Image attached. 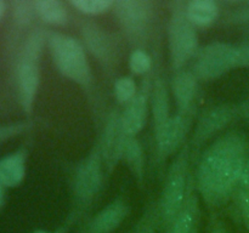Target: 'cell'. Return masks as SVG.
Segmentation results:
<instances>
[{
    "label": "cell",
    "instance_id": "cell-1",
    "mask_svg": "<svg viewBox=\"0 0 249 233\" xmlns=\"http://www.w3.org/2000/svg\"><path fill=\"white\" fill-rule=\"evenodd\" d=\"M248 141L240 133H225L206 148L197 167V187L206 203L218 206L237 191Z\"/></svg>",
    "mask_w": 249,
    "mask_h": 233
},
{
    "label": "cell",
    "instance_id": "cell-2",
    "mask_svg": "<svg viewBox=\"0 0 249 233\" xmlns=\"http://www.w3.org/2000/svg\"><path fill=\"white\" fill-rule=\"evenodd\" d=\"M190 146L184 145L175 157L165 176L162 197L158 204V220L163 232L170 226L184 208L191 177L189 175Z\"/></svg>",
    "mask_w": 249,
    "mask_h": 233
},
{
    "label": "cell",
    "instance_id": "cell-3",
    "mask_svg": "<svg viewBox=\"0 0 249 233\" xmlns=\"http://www.w3.org/2000/svg\"><path fill=\"white\" fill-rule=\"evenodd\" d=\"M48 45L56 68L61 74L84 87L91 85V68L84 46L79 40L63 33L50 32Z\"/></svg>",
    "mask_w": 249,
    "mask_h": 233
},
{
    "label": "cell",
    "instance_id": "cell-4",
    "mask_svg": "<svg viewBox=\"0 0 249 233\" xmlns=\"http://www.w3.org/2000/svg\"><path fill=\"white\" fill-rule=\"evenodd\" d=\"M185 6L182 2L174 4L167 27L170 65L177 72L194 60L199 50L196 27L187 18Z\"/></svg>",
    "mask_w": 249,
    "mask_h": 233
},
{
    "label": "cell",
    "instance_id": "cell-5",
    "mask_svg": "<svg viewBox=\"0 0 249 233\" xmlns=\"http://www.w3.org/2000/svg\"><path fill=\"white\" fill-rule=\"evenodd\" d=\"M238 67H241L238 45L215 41L199 48L194 57L191 72L198 80L208 82Z\"/></svg>",
    "mask_w": 249,
    "mask_h": 233
},
{
    "label": "cell",
    "instance_id": "cell-6",
    "mask_svg": "<svg viewBox=\"0 0 249 233\" xmlns=\"http://www.w3.org/2000/svg\"><path fill=\"white\" fill-rule=\"evenodd\" d=\"M101 152L99 145L95 146L91 152L77 165L73 176V196L75 205L79 209H85L92 203L100 192L104 181Z\"/></svg>",
    "mask_w": 249,
    "mask_h": 233
},
{
    "label": "cell",
    "instance_id": "cell-7",
    "mask_svg": "<svg viewBox=\"0 0 249 233\" xmlns=\"http://www.w3.org/2000/svg\"><path fill=\"white\" fill-rule=\"evenodd\" d=\"M113 11L122 28L134 41L146 38L153 18V4L147 0H118Z\"/></svg>",
    "mask_w": 249,
    "mask_h": 233
},
{
    "label": "cell",
    "instance_id": "cell-8",
    "mask_svg": "<svg viewBox=\"0 0 249 233\" xmlns=\"http://www.w3.org/2000/svg\"><path fill=\"white\" fill-rule=\"evenodd\" d=\"M126 138L128 135L124 131L122 124V113L116 109L107 116L101 140L97 143L107 174H111L119 160L123 159Z\"/></svg>",
    "mask_w": 249,
    "mask_h": 233
},
{
    "label": "cell",
    "instance_id": "cell-9",
    "mask_svg": "<svg viewBox=\"0 0 249 233\" xmlns=\"http://www.w3.org/2000/svg\"><path fill=\"white\" fill-rule=\"evenodd\" d=\"M237 116H240V112L238 106L235 104L221 103L207 108L201 114L196 124L192 136V146H202V143L206 142L208 138L226 128Z\"/></svg>",
    "mask_w": 249,
    "mask_h": 233
},
{
    "label": "cell",
    "instance_id": "cell-10",
    "mask_svg": "<svg viewBox=\"0 0 249 233\" xmlns=\"http://www.w3.org/2000/svg\"><path fill=\"white\" fill-rule=\"evenodd\" d=\"M192 113L194 112L177 113L175 116H172L165 125L155 133L158 162H164L169 155L177 152L178 148L181 147L190 130Z\"/></svg>",
    "mask_w": 249,
    "mask_h": 233
},
{
    "label": "cell",
    "instance_id": "cell-11",
    "mask_svg": "<svg viewBox=\"0 0 249 233\" xmlns=\"http://www.w3.org/2000/svg\"><path fill=\"white\" fill-rule=\"evenodd\" d=\"M80 33L87 49L100 61V63L105 67H113L118 58V46L113 36L91 21L83 22Z\"/></svg>",
    "mask_w": 249,
    "mask_h": 233
},
{
    "label": "cell",
    "instance_id": "cell-12",
    "mask_svg": "<svg viewBox=\"0 0 249 233\" xmlns=\"http://www.w3.org/2000/svg\"><path fill=\"white\" fill-rule=\"evenodd\" d=\"M151 90L152 83L150 78H146L142 80L140 90H138L134 99L125 104V108L122 112V124L128 136L135 137L145 126L148 116Z\"/></svg>",
    "mask_w": 249,
    "mask_h": 233
},
{
    "label": "cell",
    "instance_id": "cell-13",
    "mask_svg": "<svg viewBox=\"0 0 249 233\" xmlns=\"http://www.w3.org/2000/svg\"><path fill=\"white\" fill-rule=\"evenodd\" d=\"M39 82H40L39 63L17 61L16 83L18 99L22 108L28 114L33 109L36 92H38Z\"/></svg>",
    "mask_w": 249,
    "mask_h": 233
},
{
    "label": "cell",
    "instance_id": "cell-14",
    "mask_svg": "<svg viewBox=\"0 0 249 233\" xmlns=\"http://www.w3.org/2000/svg\"><path fill=\"white\" fill-rule=\"evenodd\" d=\"M130 208L122 199H116L99 211L84 227L82 233H112L129 216Z\"/></svg>",
    "mask_w": 249,
    "mask_h": 233
},
{
    "label": "cell",
    "instance_id": "cell-15",
    "mask_svg": "<svg viewBox=\"0 0 249 233\" xmlns=\"http://www.w3.org/2000/svg\"><path fill=\"white\" fill-rule=\"evenodd\" d=\"M173 95L178 106V113L194 112V102L198 90V79L191 70H179L172 83Z\"/></svg>",
    "mask_w": 249,
    "mask_h": 233
},
{
    "label": "cell",
    "instance_id": "cell-16",
    "mask_svg": "<svg viewBox=\"0 0 249 233\" xmlns=\"http://www.w3.org/2000/svg\"><path fill=\"white\" fill-rule=\"evenodd\" d=\"M150 104L152 107L153 133H157L170 119L169 92L162 78H156L152 83Z\"/></svg>",
    "mask_w": 249,
    "mask_h": 233
},
{
    "label": "cell",
    "instance_id": "cell-17",
    "mask_svg": "<svg viewBox=\"0 0 249 233\" xmlns=\"http://www.w3.org/2000/svg\"><path fill=\"white\" fill-rule=\"evenodd\" d=\"M26 150H19L0 159V184L16 187L26 176Z\"/></svg>",
    "mask_w": 249,
    "mask_h": 233
},
{
    "label": "cell",
    "instance_id": "cell-18",
    "mask_svg": "<svg viewBox=\"0 0 249 233\" xmlns=\"http://www.w3.org/2000/svg\"><path fill=\"white\" fill-rule=\"evenodd\" d=\"M187 18L195 27H208L218 19L220 9L213 0H191L185 6Z\"/></svg>",
    "mask_w": 249,
    "mask_h": 233
},
{
    "label": "cell",
    "instance_id": "cell-19",
    "mask_svg": "<svg viewBox=\"0 0 249 233\" xmlns=\"http://www.w3.org/2000/svg\"><path fill=\"white\" fill-rule=\"evenodd\" d=\"M197 216H198V201H197V196L192 191L191 179L184 208L167 233H192L195 226L197 225Z\"/></svg>",
    "mask_w": 249,
    "mask_h": 233
},
{
    "label": "cell",
    "instance_id": "cell-20",
    "mask_svg": "<svg viewBox=\"0 0 249 233\" xmlns=\"http://www.w3.org/2000/svg\"><path fill=\"white\" fill-rule=\"evenodd\" d=\"M49 34H50V32L44 28L33 29L24 39L17 61L39 63L44 48L48 44Z\"/></svg>",
    "mask_w": 249,
    "mask_h": 233
},
{
    "label": "cell",
    "instance_id": "cell-21",
    "mask_svg": "<svg viewBox=\"0 0 249 233\" xmlns=\"http://www.w3.org/2000/svg\"><path fill=\"white\" fill-rule=\"evenodd\" d=\"M123 159L133 172L138 183L142 184L145 177V155H143L142 146L136 137L128 136L124 146Z\"/></svg>",
    "mask_w": 249,
    "mask_h": 233
},
{
    "label": "cell",
    "instance_id": "cell-22",
    "mask_svg": "<svg viewBox=\"0 0 249 233\" xmlns=\"http://www.w3.org/2000/svg\"><path fill=\"white\" fill-rule=\"evenodd\" d=\"M36 14L41 21L53 26H63L68 21L67 9L58 0H38Z\"/></svg>",
    "mask_w": 249,
    "mask_h": 233
},
{
    "label": "cell",
    "instance_id": "cell-23",
    "mask_svg": "<svg viewBox=\"0 0 249 233\" xmlns=\"http://www.w3.org/2000/svg\"><path fill=\"white\" fill-rule=\"evenodd\" d=\"M36 14V1L17 0L12 2V18L15 23L21 27L31 24Z\"/></svg>",
    "mask_w": 249,
    "mask_h": 233
},
{
    "label": "cell",
    "instance_id": "cell-24",
    "mask_svg": "<svg viewBox=\"0 0 249 233\" xmlns=\"http://www.w3.org/2000/svg\"><path fill=\"white\" fill-rule=\"evenodd\" d=\"M73 7L85 15H101L113 9L114 1L112 0H71Z\"/></svg>",
    "mask_w": 249,
    "mask_h": 233
},
{
    "label": "cell",
    "instance_id": "cell-25",
    "mask_svg": "<svg viewBox=\"0 0 249 233\" xmlns=\"http://www.w3.org/2000/svg\"><path fill=\"white\" fill-rule=\"evenodd\" d=\"M138 86L133 78L122 77L114 83V96L121 104H126L134 99Z\"/></svg>",
    "mask_w": 249,
    "mask_h": 233
},
{
    "label": "cell",
    "instance_id": "cell-26",
    "mask_svg": "<svg viewBox=\"0 0 249 233\" xmlns=\"http://www.w3.org/2000/svg\"><path fill=\"white\" fill-rule=\"evenodd\" d=\"M129 68L135 75H146L152 68V60L146 51L135 49L129 57Z\"/></svg>",
    "mask_w": 249,
    "mask_h": 233
},
{
    "label": "cell",
    "instance_id": "cell-27",
    "mask_svg": "<svg viewBox=\"0 0 249 233\" xmlns=\"http://www.w3.org/2000/svg\"><path fill=\"white\" fill-rule=\"evenodd\" d=\"M158 223H160L158 209L150 206V208L146 209L131 233H156V227H157Z\"/></svg>",
    "mask_w": 249,
    "mask_h": 233
},
{
    "label": "cell",
    "instance_id": "cell-28",
    "mask_svg": "<svg viewBox=\"0 0 249 233\" xmlns=\"http://www.w3.org/2000/svg\"><path fill=\"white\" fill-rule=\"evenodd\" d=\"M32 126H33L32 121H17V123L0 125V143L24 133L28 129H31Z\"/></svg>",
    "mask_w": 249,
    "mask_h": 233
},
{
    "label": "cell",
    "instance_id": "cell-29",
    "mask_svg": "<svg viewBox=\"0 0 249 233\" xmlns=\"http://www.w3.org/2000/svg\"><path fill=\"white\" fill-rule=\"evenodd\" d=\"M236 203L243 225L249 231V188H240L235 192Z\"/></svg>",
    "mask_w": 249,
    "mask_h": 233
},
{
    "label": "cell",
    "instance_id": "cell-30",
    "mask_svg": "<svg viewBox=\"0 0 249 233\" xmlns=\"http://www.w3.org/2000/svg\"><path fill=\"white\" fill-rule=\"evenodd\" d=\"M249 188V152L246 157L245 164H243L242 174H241L240 183H238V188Z\"/></svg>",
    "mask_w": 249,
    "mask_h": 233
},
{
    "label": "cell",
    "instance_id": "cell-31",
    "mask_svg": "<svg viewBox=\"0 0 249 233\" xmlns=\"http://www.w3.org/2000/svg\"><path fill=\"white\" fill-rule=\"evenodd\" d=\"M211 233H229V232L223 222H220V221H216V222H214V225L212 223Z\"/></svg>",
    "mask_w": 249,
    "mask_h": 233
},
{
    "label": "cell",
    "instance_id": "cell-32",
    "mask_svg": "<svg viewBox=\"0 0 249 233\" xmlns=\"http://www.w3.org/2000/svg\"><path fill=\"white\" fill-rule=\"evenodd\" d=\"M238 112H240L241 116H245V118H247L249 121V101L238 106Z\"/></svg>",
    "mask_w": 249,
    "mask_h": 233
},
{
    "label": "cell",
    "instance_id": "cell-33",
    "mask_svg": "<svg viewBox=\"0 0 249 233\" xmlns=\"http://www.w3.org/2000/svg\"><path fill=\"white\" fill-rule=\"evenodd\" d=\"M5 200V191H4V186L0 184V206H2Z\"/></svg>",
    "mask_w": 249,
    "mask_h": 233
},
{
    "label": "cell",
    "instance_id": "cell-34",
    "mask_svg": "<svg viewBox=\"0 0 249 233\" xmlns=\"http://www.w3.org/2000/svg\"><path fill=\"white\" fill-rule=\"evenodd\" d=\"M5 9H6V6H5V2L0 0V19H1L2 16H4Z\"/></svg>",
    "mask_w": 249,
    "mask_h": 233
},
{
    "label": "cell",
    "instance_id": "cell-35",
    "mask_svg": "<svg viewBox=\"0 0 249 233\" xmlns=\"http://www.w3.org/2000/svg\"><path fill=\"white\" fill-rule=\"evenodd\" d=\"M33 233H60V232H49V231H45V230H36L34 231Z\"/></svg>",
    "mask_w": 249,
    "mask_h": 233
},
{
    "label": "cell",
    "instance_id": "cell-36",
    "mask_svg": "<svg viewBox=\"0 0 249 233\" xmlns=\"http://www.w3.org/2000/svg\"><path fill=\"white\" fill-rule=\"evenodd\" d=\"M192 233H198V225L195 226V228H194V231H192Z\"/></svg>",
    "mask_w": 249,
    "mask_h": 233
},
{
    "label": "cell",
    "instance_id": "cell-37",
    "mask_svg": "<svg viewBox=\"0 0 249 233\" xmlns=\"http://www.w3.org/2000/svg\"><path fill=\"white\" fill-rule=\"evenodd\" d=\"M243 41H246V43H248L249 44V35L248 36H246V39Z\"/></svg>",
    "mask_w": 249,
    "mask_h": 233
}]
</instances>
